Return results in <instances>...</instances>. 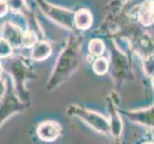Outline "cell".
Returning <instances> with one entry per match:
<instances>
[{
    "instance_id": "6da1fadb",
    "label": "cell",
    "mask_w": 154,
    "mask_h": 144,
    "mask_svg": "<svg viewBox=\"0 0 154 144\" xmlns=\"http://www.w3.org/2000/svg\"><path fill=\"white\" fill-rule=\"evenodd\" d=\"M68 113L69 114L78 116L95 131L102 134L109 133V121L100 114L82 109L79 106H71L68 110Z\"/></svg>"
},
{
    "instance_id": "7a4b0ae2",
    "label": "cell",
    "mask_w": 154,
    "mask_h": 144,
    "mask_svg": "<svg viewBox=\"0 0 154 144\" xmlns=\"http://www.w3.org/2000/svg\"><path fill=\"white\" fill-rule=\"evenodd\" d=\"M61 132L60 125L56 121H44L40 123L38 127V136L43 141H54L60 136Z\"/></svg>"
},
{
    "instance_id": "3957f363",
    "label": "cell",
    "mask_w": 154,
    "mask_h": 144,
    "mask_svg": "<svg viewBox=\"0 0 154 144\" xmlns=\"http://www.w3.org/2000/svg\"><path fill=\"white\" fill-rule=\"evenodd\" d=\"M23 33L20 28L12 22H6L2 30V39L7 40L13 48H17L22 45Z\"/></svg>"
},
{
    "instance_id": "277c9868",
    "label": "cell",
    "mask_w": 154,
    "mask_h": 144,
    "mask_svg": "<svg viewBox=\"0 0 154 144\" xmlns=\"http://www.w3.org/2000/svg\"><path fill=\"white\" fill-rule=\"evenodd\" d=\"M125 114L133 122L148 127L153 126V107H149L146 110L136 111H125Z\"/></svg>"
},
{
    "instance_id": "5b68a950",
    "label": "cell",
    "mask_w": 154,
    "mask_h": 144,
    "mask_svg": "<svg viewBox=\"0 0 154 144\" xmlns=\"http://www.w3.org/2000/svg\"><path fill=\"white\" fill-rule=\"evenodd\" d=\"M52 53V47L47 41L36 42L32 50L31 57L35 61H43Z\"/></svg>"
},
{
    "instance_id": "8992f818",
    "label": "cell",
    "mask_w": 154,
    "mask_h": 144,
    "mask_svg": "<svg viewBox=\"0 0 154 144\" xmlns=\"http://www.w3.org/2000/svg\"><path fill=\"white\" fill-rule=\"evenodd\" d=\"M93 18L91 13L86 9H82L78 11L75 14V24L78 29L87 30L91 27Z\"/></svg>"
},
{
    "instance_id": "52a82bcc",
    "label": "cell",
    "mask_w": 154,
    "mask_h": 144,
    "mask_svg": "<svg viewBox=\"0 0 154 144\" xmlns=\"http://www.w3.org/2000/svg\"><path fill=\"white\" fill-rule=\"evenodd\" d=\"M109 121V132L116 138H119L123 132V122H122L120 114L115 110H111Z\"/></svg>"
},
{
    "instance_id": "ba28073f",
    "label": "cell",
    "mask_w": 154,
    "mask_h": 144,
    "mask_svg": "<svg viewBox=\"0 0 154 144\" xmlns=\"http://www.w3.org/2000/svg\"><path fill=\"white\" fill-rule=\"evenodd\" d=\"M140 21L144 25H150L153 22V6L151 2L146 3L140 11Z\"/></svg>"
},
{
    "instance_id": "9c48e42d",
    "label": "cell",
    "mask_w": 154,
    "mask_h": 144,
    "mask_svg": "<svg viewBox=\"0 0 154 144\" xmlns=\"http://www.w3.org/2000/svg\"><path fill=\"white\" fill-rule=\"evenodd\" d=\"M104 43L99 39H94L89 42V51L94 56H100L104 52Z\"/></svg>"
},
{
    "instance_id": "30bf717a",
    "label": "cell",
    "mask_w": 154,
    "mask_h": 144,
    "mask_svg": "<svg viewBox=\"0 0 154 144\" xmlns=\"http://www.w3.org/2000/svg\"><path fill=\"white\" fill-rule=\"evenodd\" d=\"M108 62L104 58H99L95 61L93 65V69L98 75H104L108 70Z\"/></svg>"
},
{
    "instance_id": "8fae6325",
    "label": "cell",
    "mask_w": 154,
    "mask_h": 144,
    "mask_svg": "<svg viewBox=\"0 0 154 144\" xmlns=\"http://www.w3.org/2000/svg\"><path fill=\"white\" fill-rule=\"evenodd\" d=\"M36 42H38V37H36L35 33H34L33 31H27L25 34H23L22 45L26 47H31L34 46Z\"/></svg>"
},
{
    "instance_id": "7c38bea8",
    "label": "cell",
    "mask_w": 154,
    "mask_h": 144,
    "mask_svg": "<svg viewBox=\"0 0 154 144\" xmlns=\"http://www.w3.org/2000/svg\"><path fill=\"white\" fill-rule=\"evenodd\" d=\"M13 52V47L4 39L0 38V58L9 57Z\"/></svg>"
},
{
    "instance_id": "4fadbf2b",
    "label": "cell",
    "mask_w": 154,
    "mask_h": 144,
    "mask_svg": "<svg viewBox=\"0 0 154 144\" xmlns=\"http://www.w3.org/2000/svg\"><path fill=\"white\" fill-rule=\"evenodd\" d=\"M8 8H11L13 12H20L25 7L24 0H7Z\"/></svg>"
},
{
    "instance_id": "5bb4252c",
    "label": "cell",
    "mask_w": 154,
    "mask_h": 144,
    "mask_svg": "<svg viewBox=\"0 0 154 144\" xmlns=\"http://www.w3.org/2000/svg\"><path fill=\"white\" fill-rule=\"evenodd\" d=\"M144 70L147 76L153 74V56H149L144 62Z\"/></svg>"
},
{
    "instance_id": "9a60e30c",
    "label": "cell",
    "mask_w": 154,
    "mask_h": 144,
    "mask_svg": "<svg viewBox=\"0 0 154 144\" xmlns=\"http://www.w3.org/2000/svg\"><path fill=\"white\" fill-rule=\"evenodd\" d=\"M8 5L6 0H0V18L4 17L8 12Z\"/></svg>"
},
{
    "instance_id": "2e32d148",
    "label": "cell",
    "mask_w": 154,
    "mask_h": 144,
    "mask_svg": "<svg viewBox=\"0 0 154 144\" xmlns=\"http://www.w3.org/2000/svg\"><path fill=\"white\" fill-rule=\"evenodd\" d=\"M6 84L3 81V80L0 79V98H3V96L6 93Z\"/></svg>"
},
{
    "instance_id": "e0dca14e",
    "label": "cell",
    "mask_w": 154,
    "mask_h": 144,
    "mask_svg": "<svg viewBox=\"0 0 154 144\" xmlns=\"http://www.w3.org/2000/svg\"><path fill=\"white\" fill-rule=\"evenodd\" d=\"M1 73H2V66H1V63H0V75H1Z\"/></svg>"
},
{
    "instance_id": "ac0fdd59",
    "label": "cell",
    "mask_w": 154,
    "mask_h": 144,
    "mask_svg": "<svg viewBox=\"0 0 154 144\" xmlns=\"http://www.w3.org/2000/svg\"><path fill=\"white\" fill-rule=\"evenodd\" d=\"M144 144H153V143H151V142H147V143H144Z\"/></svg>"
}]
</instances>
